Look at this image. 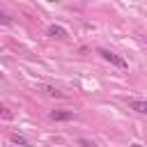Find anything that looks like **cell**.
Returning a JSON list of instances; mask_svg holds the SVG:
<instances>
[{
	"mask_svg": "<svg viewBox=\"0 0 147 147\" xmlns=\"http://www.w3.org/2000/svg\"><path fill=\"white\" fill-rule=\"evenodd\" d=\"M99 55H101L103 60H108V62H113L115 67H122V69L126 67V60H124V57H119L117 53H110L108 48H99Z\"/></svg>",
	"mask_w": 147,
	"mask_h": 147,
	"instance_id": "obj_1",
	"label": "cell"
},
{
	"mask_svg": "<svg viewBox=\"0 0 147 147\" xmlns=\"http://www.w3.org/2000/svg\"><path fill=\"white\" fill-rule=\"evenodd\" d=\"M71 117H74L71 110H53V113H51V119H55V122H67V119H71Z\"/></svg>",
	"mask_w": 147,
	"mask_h": 147,
	"instance_id": "obj_2",
	"label": "cell"
},
{
	"mask_svg": "<svg viewBox=\"0 0 147 147\" xmlns=\"http://www.w3.org/2000/svg\"><path fill=\"white\" fill-rule=\"evenodd\" d=\"M129 108H131V110H136V113H147V103H145V101H140V99L129 101Z\"/></svg>",
	"mask_w": 147,
	"mask_h": 147,
	"instance_id": "obj_3",
	"label": "cell"
},
{
	"mask_svg": "<svg viewBox=\"0 0 147 147\" xmlns=\"http://www.w3.org/2000/svg\"><path fill=\"white\" fill-rule=\"evenodd\" d=\"M48 34H51V37H67V30H64L62 25H55V23H53V25L48 28Z\"/></svg>",
	"mask_w": 147,
	"mask_h": 147,
	"instance_id": "obj_4",
	"label": "cell"
},
{
	"mask_svg": "<svg viewBox=\"0 0 147 147\" xmlns=\"http://www.w3.org/2000/svg\"><path fill=\"white\" fill-rule=\"evenodd\" d=\"M9 138H11V142H16V145H23V147H28V145H30V142H28L23 136H18V133H11Z\"/></svg>",
	"mask_w": 147,
	"mask_h": 147,
	"instance_id": "obj_5",
	"label": "cell"
},
{
	"mask_svg": "<svg viewBox=\"0 0 147 147\" xmlns=\"http://www.w3.org/2000/svg\"><path fill=\"white\" fill-rule=\"evenodd\" d=\"M44 90H46V94H51V96H62V92L55 90V87H44Z\"/></svg>",
	"mask_w": 147,
	"mask_h": 147,
	"instance_id": "obj_6",
	"label": "cell"
},
{
	"mask_svg": "<svg viewBox=\"0 0 147 147\" xmlns=\"http://www.w3.org/2000/svg\"><path fill=\"white\" fill-rule=\"evenodd\" d=\"M78 142H80V147H96L94 142H90V140H85V138H80Z\"/></svg>",
	"mask_w": 147,
	"mask_h": 147,
	"instance_id": "obj_7",
	"label": "cell"
},
{
	"mask_svg": "<svg viewBox=\"0 0 147 147\" xmlns=\"http://www.w3.org/2000/svg\"><path fill=\"white\" fill-rule=\"evenodd\" d=\"M0 23H5V25H7V23H11V18H9L5 11H0Z\"/></svg>",
	"mask_w": 147,
	"mask_h": 147,
	"instance_id": "obj_8",
	"label": "cell"
},
{
	"mask_svg": "<svg viewBox=\"0 0 147 147\" xmlns=\"http://www.w3.org/2000/svg\"><path fill=\"white\" fill-rule=\"evenodd\" d=\"M133 147H142V145H140V142H133Z\"/></svg>",
	"mask_w": 147,
	"mask_h": 147,
	"instance_id": "obj_9",
	"label": "cell"
},
{
	"mask_svg": "<svg viewBox=\"0 0 147 147\" xmlns=\"http://www.w3.org/2000/svg\"><path fill=\"white\" fill-rule=\"evenodd\" d=\"M0 78H2V74H0Z\"/></svg>",
	"mask_w": 147,
	"mask_h": 147,
	"instance_id": "obj_10",
	"label": "cell"
}]
</instances>
